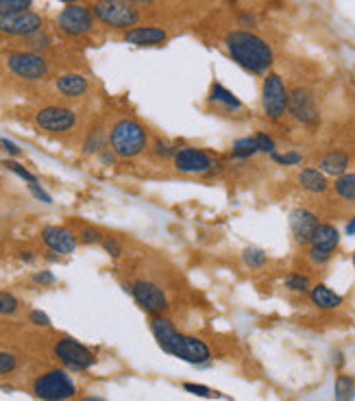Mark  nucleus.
<instances>
[{
  "mask_svg": "<svg viewBox=\"0 0 355 401\" xmlns=\"http://www.w3.org/2000/svg\"><path fill=\"white\" fill-rule=\"evenodd\" d=\"M255 140H257V147H260V153H266V155L277 153V142H275V138H272V136H268L264 131H257Z\"/></svg>",
  "mask_w": 355,
  "mask_h": 401,
  "instance_id": "35",
  "label": "nucleus"
},
{
  "mask_svg": "<svg viewBox=\"0 0 355 401\" xmlns=\"http://www.w3.org/2000/svg\"><path fill=\"white\" fill-rule=\"evenodd\" d=\"M242 262L251 270H260L268 264V255L260 247H247L242 251Z\"/></svg>",
  "mask_w": 355,
  "mask_h": 401,
  "instance_id": "29",
  "label": "nucleus"
},
{
  "mask_svg": "<svg viewBox=\"0 0 355 401\" xmlns=\"http://www.w3.org/2000/svg\"><path fill=\"white\" fill-rule=\"evenodd\" d=\"M94 18H99L103 24L111 28L129 31L140 22V11L126 0H96L94 7Z\"/></svg>",
  "mask_w": 355,
  "mask_h": 401,
  "instance_id": "4",
  "label": "nucleus"
},
{
  "mask_svg": "<svg viewBox=\"0 0 355 401\" xmlns=\"http://www.w3.org/2000/svg\"><path fill=\"white\" fill-rule=\"evenodd\" d=\"M24 40H26V44H28V48H31V53H33V51H44V48L51 46V38H48L46 33H42V31H38V33L28 35V38H24Z\"/></svg>",
  "mask_w": 355,
  "mask_h": 401,
  "instance_id": "38",
  "label": "nucleus"
},
{
  "mask_svg": "<svg viewBox=\"0 0 355 401\" xmlns=\"http://www.w3.org/2000/svg\"><path fill=\"white\" fill-rule=\"evenodd\" d=\"M18 368V358L11 351H0V375H11Z\"/></svg>",
  "mask_w": 355,
  "mask_h": 401,
  "instance_id": "36",
  "label": "nucleus"
},
{
  "mask_svg": "<svg viewBox=\"0 0 355 401\" xmlns=\"http://www.w3.org/2000/svg\"><path fill=\"white\" fill-rule=\"evenodd\" d=\"M35 124H38V129H42L46 133H68L74 129L76 114L68 107L48 105L35 114Z\"/></svg>",
  "mask_w": 355,
  "mask_h": 401,
  "instance_id": "13",
  "label": "nucleus"
},
{
  "mask_svg": "<svg viewBox=\"0 0 355 401\" xmlns=\"http://www.w3.org/2000/svg\"><path fill=\"white\" fill-rule=\"evenodd\" d=\"M224 48L242 70L255 76H266L275 63L272 46L249 28H233L224 35Z\"/></svg>",
  "mask_w": 355,
  "mask_h": 401,
  "instance_id": "1",
  "label": "nucleus"
},
{
  "mask_svg": "<svg viewBox=\"0 0 355 401\" xmlns=\"http://www.w3.org/2000/svg\"><path fill=\"white\" fill-rule=\"evenodd\" d=\"M0 147H3V151H5L7 155H11V157H20V155H22V149L18 147V144L7 140V138H0Z\"/></svg>",
  "mask_w": 355,
  "mask_h": 401,
  "instance_id": "44",
  "label": "nucleus"
},
{
  "mask_svg": "<svg viewBox=\"0 0 355 401\" xmlns=\"http://www.w3.org/2000/svg\"><path fill=\"white\" fill-rule=\"evenodd\" d=\"M116 153L114 151H111V149H105V151H101L99 153V162L103 164V166H114L116 164Z\"/></svg>",
  "mask_w": 355,
  "mask_h": 401,
  "instance_id": "46",
  "label": "nucleus"
},
{
  "mask_svg": "<svg viewBox=\"0 0 355 401\" xmlns=\"http://www.w3.org/2000/svg\"><path fill=\"white\" fill-rule=\"evenodd\" d=\"M172 166L176 172H183V174H207L214 168V159L203 149L181 147L172 155Z\"/></svg>",
  "mask_w": 355,
  "mask_h": 401,
  "instance_id": "14",
  "label": "nucleus"
},
{
  "mask_svg": "<svg viewBox=\"0 0 355 401\" xmlns=\"http://www.w3.org/2000/svg\"><path fill=\"white\" fill-rule=\"evenodd\" d=\"M312 279L305 275V272H299V270H292L288 272L283 277V288H288L290 293H297V295H308L312 290Z\"/></svg>",
  "mask_w": 355,
  "mask_h": 401,
  "instance_id": "26",
  "label": "nucleus"
},
{
  "mask_svg": "<svg viewBox=\"0 0 355 401\" xmlns=\"http://www.w3.org/2000/svg\"><path fill=\"white\" fill-rule=\"evenodd\" d=\"M238 22H240L242 26L253 28V26H257V15H255V13H249V11H242V13H238Z\"/></svg>",
  "mask_w": 355,
  "mask_h": 401,
  "instance_id": "45",
  "label": "nucleus"
},
{
  "mask_svg": "<svg viewBox=\"0 0 355 401\" xmlns=\"http://www.w3.org/2000/svg\"><path fill=\"white\" fill-rule=\"evenodd\" d=\"M0 164H3V166H5L7 170H11L13 174H18V177H20V179H24V181H26L28 186H31V183H40V179L35 177V174H33V172H31L28 168H24L22 164H18V162H13V159H5V162H0Z\"/></svg>",
  "mask_w": 355,
  "mask_h": 401,
  "instance_id": "32",
  "label": "nucleus"
},
{
  "mask_svg": "<svg viewBox=\"0 0 355 401\" xmlns=\"http://www.w3.org/2000/svg\"><path fill=\"white\" fill-rule=\"evenodd\" d=\"M181 388H183L185 393H190V395L203 397V399H218V397H222V393L209 388V386H203V384H195V382H183Z\"/></svg>",
  "mask_w": 355,
  "mask_h": 401,
  "instance_id": "31",
  "label": "nucleus"
},
{
  "mask_svg": "<svg viewBox=\"0 0 355 401\" xmlns=\"http://www.w3.org/2000/svg\"><path fill=\"white\" fill-rule=\"evenodd\" d=\"M79 240L83 245H103V234L99 229H94V227H83L79 231Z\"/></svg>",
  "mask_w": 355,
  "mask_h": 401,
  "instance_id": "37",
  "label": "nucleus"
},
{
  "mask_svg": "<svg viewBox=\"0 0 355 401\" xmlns=\"http://www.w3.org/2000/svg\"><path fill=\"white\" fill-rule=\"evenodd\" d=\"M151 332L161 351L168 356H174L195 366L209 364V360H212V349L205 341L190 334H181L166 316H151Z\"/></svg>",
  "mask_w": 355,
  "mask_h": 401,
  "instance_id": "2",
  "label": "nucleus"
},
{
  "mask_svg": "<svg viewBox=\"0 0 355 401\" xmlns=\"http://www.w3.org/2000/svg\"><path fill=\"white\" fill-rule=\"evenodd\" d=\"M333 397L336 401H353L355 397V377L351 375H338L333 384Z\"/></svg>",
  "mask_w": 355,
  "mask_h": 401,
  "instance_id": "28",
  "label": "nucleus"
},
{
  "mask_svg": "<svg viewBox=\"0 0 355 401\" xmlns=\"http://www.w3.org/2000/svg\"><path fill=\"white\" fill-rule=\"evenodd\" d=\"M260 153V147H257V140L255 136H247V138H238L231 144V157L245 162V159H251Z\"/></svg>",
  "mask_w": 355,
  "mask_h": 401,
  "instance_id": "25",
  "label": "nucleus"
},
{
  "mask_svg": "<svg viewBox=\"0 0 355 401\" xmlns=\"http://www.w3.org/2000/svg\"><path fill=\"white\" fill-rule=\"evenodd\" d=\"M55 88L59 94L68 96V99H79V96L88 94L90 90V83L83 74H76V72H68V74H61L57 81H55Z\"/></svg>",
  "mask_w": 355,
  "mask_h": 401,
  "instance_id": "22",
  "label": "nucleus"
},
{
  "mask_svg": "<svg viewBox=\"0 0 355 401\" xmlns=\"http://www.w3.org/2000/svg\"><path fill=\"white\" fill-rule=\"evenodd\" d=\"M297 183L303 192H308V195H314V197L325 195V192H329V188H331L329 177L318 166L301 168L297 174Z\"/></svg>",
  "mask_w": 355,
  "mask_h": 401,
  "instance_id": "17",
  "label": "nucleus"
},
{
  "mask_svg": "<svg viewBox=\"0 0 355 401\" xmlns=\"http://www.w3.org/2000/svg\"><path fill=\"white\" fill-rule=\"evenodd\" d=\"M308 295H310L312 306L322 312H333L338 308H342V303H345V297L331 290L327 284H314Z\"/></svg>",
  "mask_w": 355,
  "mask_h": 401,
  "instance_id": "21",
  "label": "nucleus"
},
{
  "mask_svg": "<svg viewBox=\"0 0 355 401\" xmlns=\"http://www.w3.org/2000/svg\"><path fill=\"white\" fill-rule=\"evenodd\" d=\"M345 234H347V236H355V214L349 218L347 227H345Z\"/></svg>",
  "mask_w": 355,
  "mask_h": 401,
  "instance_id": "48",
  "label": "nucleus"
},
{
  "mask_svg": "<svg viewBox=\"0 0 355 401\" xmlns=\"http://www.w3.org/2000/svg\"><path fill=\"white\" fill-rule=\"evenodd\" d=\"M61 3H66V5H76V3H81V0H61Z\"/></svg>",
  "mask_w": 355,
  "mask_h": 401,
  "instance_id": "52",
  "label": "nucleus"
},
{
  "mask_svg": "<svg viewBox=\"0 0 355 401\" xmlns=\"http://www.w3.org/2000/svg\"><path fill=\"white\" fill-rule=\"evenodd\" d=\"M331 258H333L331 253H325V251H318V249L308 247V260H310V264H314V266H325V264L331 262Z\"/></svg>",
  "mask_w": 355,
  "mask_h": 401,
  "instance_id": "39",
  "label": "nucleus"
},
{
  "mask_svg": "<svg viewBox=\"0 0 355 401\" xmlns=\"http://www.w3.org/2000/svg\"><path fill=\"white\" fill-rule=\"evenodd\" d=\"M103 249H105V253H109L111 258H116V260L122 255V247H120L118 240H114V238H105L103 240Z\"/></svg>",
  "mask_w": 355,
  "mask_h": 401,
  "instance_id": "42",
  "label": "nucleus"
},
{
  "mask_svg": "<svg viewBox=\"0 0 355 401\" xmlns=\"http://www.w3.org/2000/svg\"><path fill=\"white\" fill-rule=\"evenodd\" d=\"M7 68L20 79H26V81H42V79L48 76V61L38 55V53H24V51H15L7 55Z\"/></svg>",
  "mask_w": 355,
  "mask_h": 401,
  "instance_id": "11",
  "label": "nucleus"
},
{
  "mask_svg": "<svg viewBox=\"0 0 355 401\" xmlns=\"http://www.w3.org/2000/svg\"><path fill=\"white\" fill-rule=\"evenodd\" d=\"M270 159L275 162L277 166H283V168H292V166H301L303 164V153L299 151H283V153H272Z\"/></svg>",
  "mask_w": 355,
  "mask_h": 401,
  "instance_id": "30",
  "label": "nucleus"
},
{
  "mask_svg": "<svg viewBox=\"0 0 355 401\" xmlns=\"http://www.w3.org/2000/svg\"><path fill=\"white\" fill-rule=\"evenodd\" d=\"M345 354H342V351H336V354H333V366L338 368V371H342V368H345Z\"/></svg>",
  "mask_w": 355,
  "mask_h": 401,
  "instance_id": "47",
  "label": "nucleus"
},
{
  "mask_svg": "<svg viewBox=\"0 0 355 401\" xmlns=\"http://www.w3.org/2000/svg\"><path fill=\"white\" fill-rule=\"evenodd\" d=\"M3 5H5V0H0V13H3Z\"/></svg>",
  "mask_w": 355,
  "mask_h": 401,
  "instance_id": "53",
  "label": "nucleus"
},
{
  "mask_svg": "<svg viewBox=\"0 0 355 401\" xmlns=\"http://www.w3.org/2000/svg\"><path fill=\"white\" fill-rule=\"evenodd\" d=\"M126 3H131L133 7H138V5H149V3H153V0H126Z\"/></svg>",
  "mask_w": 355,
  "mask_h": 401,
  "instance_id": "50",
  "label": "nucleus"
},
{
  "mask_svg": "<svg viewBox=\"0 0 355 401\" xmlns=\"http://www.w3.org/2000/svg\"><path fill=\"white\" fill-rule=\"evenodd\" d=\"M33 395L42 401H68L76 395V384L66 371L53 368L35 377Z\"/></svg>",
  "mask_w": 355,
  "mask_h": 401,
  "instance_id": "6",
  "label": "nucleus"
},
{
  "mask_svg": "<svg viewBox=\"0 0 355 401\" xmlns=\"http://www.w3.org/2000/svg\"><path fill=\"white\" fill-rule=\"evenodd\" d=\"M288 114L301 126H310V129L312 126H318L320 124V107H318L314 90H310L308 85H297V88L290 90Z\"/></svg>",
  "mask_w": 355,
  "mask_h": 401,
  "instance_id": "7",
  "label": "nucleus"
},
{
  "mask_svg": "<svg viewBox=\"0 0 355 401\" xmlns=\"http://www.w3.org/2000/svg\"><path fill=\"white\" fill-rule=\"evenodd\" d=\"M174 147H172V142L166 140V138H155L153 144H151V153L157 157V159H168L174 155Z\"/></svg>",
  "mask_w": 355,
  "mask_h": 401,
  "instance_id": "33",
  "label": "nucleus"
},
{
  "mask_svg": "<svg viewBox=\"0 0 355 401\" xmlns=\"http://www.w3.org/2000/svg\"><path fill=\"white\" fill-rule=\"evenodd\" d=\"M207 101H209V103H218V105H222L227 111H240V109H242V101L238 99V96H236L233 92H229L224 85H220L218 81H214L212 88H209Z\"/></svg>",
  "mask_w": 355,
  "mask_h": 401,
  "instance_id": "23",
  "label": "nucleus"
},
{
  "mask_svg": "<svg viewBox=\"0 0 355 401\" xmlns=\"http://www.w3.org/2000/svg\"><path fill=\"white\" fill-rule=\"evenodd\" d=\"M42 240L48 249L59 255H70L79 243V238L68 227H59V224H48V227H44Z\"/></svg>",
  "mask_w": 355,
  "mask_h": 401,
  "instance_id": "16",
  "label": "nucleus"
},
{
  "mask_svg": "<svg viewBox=\"0 0 355 401\" xmlns=\"http://www.w3.org/2000/svg\"><path fill=\"white\" fill-rule=\"evenodd\" d=\"M126 44L131 46H161L166 40H168V33L164 28L159 26H133L124 31V38H122Z\"/></svg>",
  "mask_w": 355,
  "mask_h": 401,
  "instance_id": "18",
  "label": "nucleus"
},
{
  "mask_svg": "<svg viewBox=\"0 0 355 401\" xmlns=\"http://www.w3.org/2000/svg\"><path fill=\"white\" fill-rule=\"evenodd\" d=\"M81 401H105V399H101V397H94V395H90V397H83Z\"/></svg>",
  "mask_w": 355,
  "mask_h": 401,
  "instance_id": "51",
  "label": "nucleus"
},
{
  "mask_svg": "<svg viewBox=\"0 0 355 401\" xmlns=\"http://www.w3.org/2000/svg\"><path fill=\"white\" fill-rule=\"evenodd\" d=\"M53 354L63 366L72 368V371H88V368H92L96 364V356L92 351L85 345H81L79 341L68 338V336L55 343Z\"/></svg>",
  "mask_w": 355,
  "mask_h": 401,
  "instance_id": "9",
  "label": "nucleus"
},
{
  "mask_svg": "<svg viewBox=\"0 0 355 401\" xmlns=\"http://www.w3.org/2000/svg\"><path fill=\"white\" fill-rule=\"evenodd\" d=\"M44 20L42 15L35 11H9L0 13V33L5 35H15V38H28L42 31Z\"/></svg>",
  "mask_w": 355,
  "mask_h": 401,
  "instance_id": "12",
  "label": "nucleus"
},
{
  "mask_svg": "<svg viewBox=\"0 0 355 401\" xmlns=\"http://www.w3.org/2000/svg\"><path fill=\"white\" fill-rule=\"evenodd\" d=\"M290 90L286 88L283 76L268 72L262 81V111L270 122H279L288 114Z\"/></svg>",
  "mask_w": 355,
  "mask_h": 401,
  "instance_id": "5",
  "label": "nucleus"
},
{
  "mask_svg": "<svg viewBox=\"0 0 355 401\" xmlns=\"http://www.w3.org/2000/svg\"><path fill=\"white\" fill-rule=\"evenodd\" d=\"M33 281H35L38 286H53V284L57 281V277L53 275L51 270H38L35 275H33Z\"/></svg>",
  "mask_w": 355,
  "mask_h": 401,
  "instance_id": "43",
  "label": "nucleus"
},
{
  "mask_svg": "<svg viewBox=\"0 0 355 401\" xmlns=\"http://www.w3.org/2000/svg\"><path fill=\"white\" fill-rule=\"evenodd\" d=\"M288 224H290V234H292L295 243L299 247H310L312 236L320 224V218L316 212L308 210V207H295L288 216Z\"/></svg>",
  "mask_w": 355,
  "mask_h": 401,
  "instance_id": "15",
  "label": "nucleus"
},
{
  "mask_svg": "<svg viewBox=\"0 0 355 401\" xmlns=\"http://www.w3.org/2000/svg\"><path fill=\"white\" fill-rule=\"evenodd\" d=\"M20 310V301L15 295L7 293V290H0V314L3 316H11Z\"/></svg>",
  "mask_w": 355,
  "mask_h": 401,
  "instance_id": "34",
  "label": "nucleus"
},
{
  "mask_svg": "<svg viewBox=\"0 0 355 401\" xmlns=\"http://www.w3.org/2000/svg\"><path fill=\"white\" fill-rule=\"evenodd\" d=\"M109 149L114 151L118 157L131 159L140 157L144 151L149 149V131L144 129L133 118H122L118 120L109 131Z\"/></svg>",
  "mask_w": 355,
  "mask_h": 401,
  "instance_id": "3",
  "label": "nucleus"
},
{
  "mask_svg": "<svg viewBox=\"0 0 355 401\" xmlns=\"http://www.w3.org/2000/svg\"><path fill=\"white\" fill-rule=\"evenodd\" d=\"M351 262H353V268H355V251H353V258H351Z\"/></svg>",
  "mask_w": 355,
  "mask_h": 401,
  "instance_id": "54",
  "label": "nucleus"
},
{
  "mask_svg": "<svg viewBox=\"0 0 355 401\" xmlns=\"http://www.w3.org/2000/svg\"><path fill=\"white\" fill-rule=\"evenodd\" d=\"M351 166V155L345 149H329L318 157V168L327 174V177H340V174L349 172Z\"/></svg>",
  "mask_w": 355,
  "mask_h": 401,
  "instance_id": "19",
  "label": "nucleus"
},
{
  "mask_svg": "<svg viewBox=\"0 0 355 401\" xmlns=\"http://www.w3.org/2000/svg\"><path fill=\"white\" fill-rule=\"evenodd\" d=\"M28 192H31V195H33L40 203H46V205H53V197L51 195H48V192L40 186V183H31L28 186Z\"/></svg>",
  "mask_w": 355,
  "mask_h": 401,
  "instance_id": "40",
  "label": "nucleus"
},
{
  "mask_svg": "<svg viewBox=\"0 0 355 401\" xmlns=\"http://www.w3.org/2000/svg\"><path fill=\"white\" fill-rule=\"evenodd\" d=\"M124 290L135 299L138 306L151 316H159L168 310V297L161 288L149 279H135L133 284H122Z\"/></svg>",
  "mask_w": 355,
  "mask_h": 401,
  "instance_id": "8",
  "label": "nucleus"
},
{
  "mask_svg": "<svg viewBox=\"0 0 355 401\" xmlns=\"http://www.w3.org/2000/svg\"><path fill=\"white\" fill-rule=\"evenodd\" d=\"M310 247L336 255L338 247H340V229H338L336 224H331V222H320L316 227V231H314V236H312Z\"/></svg>",
  "mask_w": 355,
  "mask_h": 401,
  "instance_id": "20",
  "label": "nucleus"
},
{
  "mask_svg": "<svg viewBox=\"0 0 355 401\" xmlns=\"http://www.w3.org/2000/svg\"><path fill=\"white\" fill-rule=\"evenodd\" d=\"M57 26L70 38H83L94 28V11L85 5H68L57 15Z\"/></svg>",
  "mask_w": 355,
  "mask_h": 401,
  "instance_id": "10",
  "label": "nucleus"
},
{
  "mask_svg": "<svg viewBox=\"0 0 355 401\" xmlns=\"http://www.w3.org/2000/svg\"><path fill=\"white\" fill-rule=\"evenodd\" d=\"M20 260H22V262H33L35 255L31 253V251H22V253H20Z\"/></svg>",
  "mask_w": 355,
  "mask_h": 401,
  "instance_id": "49",
  "label": "nucleus"
},
{
  "mask_svg": "<svg viewBox=\"0 0 355 401\" xmlns=\"http://www.w3.org/2000/svg\"><path fill=\"white\" fill-rule=\"evenodd\" d=\"M331 188H333V195L340 201L355 203V172H345L340 177H336Z\"/></svg>",
  "mask_w": 355,
  "mask_h": 401,
  "instance_id": "24",
  "label": "nucleus"
},
{
  "mask_svg": "<svg viewBox=\"0 0 355 401\" xmlns=\"http://www.w3.org/2000/svg\"><path fill=\"white\" fill-rule=\"evenodd\" d=\"M28 320L33 323L35 327H51V316H48L46 312L42 310H33L28 314Z\"/></svg>",
  "mask_w": 355,
  "mask_h": 401,
  "instance_id": "41",
  "label": "nucleus"
},
{
  "mask_svg": "<svg viewBox=\"0 0 355 401\" xmlns=\"http://www.w3.org/2000/svg\"><path fill=\"white\" fill-rule=\"evenodd\" d=\"M109 144V133H105L103 129H92L83 142V153L85 155H99L101 151L107 149Z\"/></svg>",
  "mask_w": 355,
  "mask_h": 401,
  "instance_id": "27",
  "label": "nucleus"
}]
</instances>
